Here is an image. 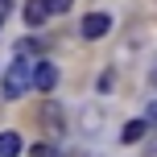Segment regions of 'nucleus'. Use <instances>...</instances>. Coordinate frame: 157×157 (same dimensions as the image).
I'll list each match as a JSON object with an SVG mask.
<instances>
[{
	"instance_id": "nucleus-8",
	"label": "nucleus",
	"mask_w": 157,
	"mask_h": 157,
	"mask_svg": "<svg viewBox=\"0 0 157 157\" xmlns=\"http://www.w3.org/2000/svg\"><path fill=\"white\" fill-rule=\"evenodd\" d=\"M145 120H149V124H157V99H149V108H145Z\"/></svg>"
},
{
	"instance_id": "nucleus-10",
	"label": "nucleus",
	"mask_w": 157,
	"mask_h": 157,
	"mask_svg": "<svg viewBox=\"0 0 157 157\" xmlns=\"http://www.w3.org/2000/svg\"><path fill=\"white\" fill-rule=\"evenodd\" d=\"M145 157H157V136L149 141V149H145Z\"/></svg>"
},
{
	"instance_id": "nucleus-2",
	"label": "nucleus",
	"mask_w": 157,
	"mask_h": 157,
	"mask_svg": "<svg viewBox=\"0 0 157 157\" xmlns=\"http://www.w3.org/2000/svg\"><path fill=\"white\" fill-rule=\"evenodd\" d=\"M33 87L50 95V91L58 87V66H54V62H46V58H37V62H33Z\"/></svg>"
},
{
	"instance_id": "nucleus-9",
	"label": "nucleus",
	"mask_w": 157,
	"mask_h": 157,
	"mask_svg": "<svg viewBox=\"0 0 157 157\" xmlns=\"http://www.w3.org/2000/svg\"><path fill=\"white\" fill-rule=\"evenodd\" d=\"M8 8H13V0H0V21L8 17Z\"/></svg>"
},
{
	"instance_id": "nucleus-1",
	"label": "nucleus",
	"mask_w": 157,
	"mask_h": 157,
	"mask_svg": "<svg viewBox=\"0 0 157 157\" xmlns=\"http://www.w3.org/2000/svg\"><path fill=\"white\" fill-rule=\"evenodd\" d=\"M29 87H33V62H29L25 54H13V66L4 71L0 91H4V99H21Z\"/></svg>"
},
{
	"instance_id": "nucleus-6",
	"label": "nucleus",
	"mask_w": 157,
	"mask_h": 157,
	"mask_svg": "<svg viewBox=\"0 0 157 157\" xmlns=\"http://www.w3.org/2000/svg\"><path fill=\"white\" fill-rule=\"evenodd\" d=\"M46 17H50L46 0H29V4H25V21H29V25H41Z\"/></svg>"
},
{
	"instance_id": "nucleus-4",
	"label": "nucleus",
	"mask_w": 157,
	"mask_h": 157,
	"mask_svg": "<svg viewBox=\"0 0 157 157\" xmlns=\"http://www.w3.org/2000/svg\"><path fill=\"white\" fill-rule=\"evenodd\" d=\"M145 132H149V120H128V124L120 128V141H124V145H136Z\"/></svg>"
},
{
	"instance_id": "nucleus-7",
	"label": "nucleus",
	"mask_w": 157,
	"mask_h": 157,
	"mask_svg": "<svg viewBox=\"0 0 157 157\" xmlns=\"http://www.w3.org/2000/svg\"><path fill=\"white\" fill-rule=\"evenodd\" d=\"M46 8H50V13H66V8H71V0H46Z\"/></svg>"
},
{
	"instance_id": "nucleus-3",
	"label": "nucleus",
	"mask_w": 157,
	"mask_h": 157,
	"mask_svg": "<svg viewBox=\"0 0 157 157\" xmlns=\"http://www.w3.org/2000/svg\"><path fill=\"white\" fill-rule=\"evenodd\" d=\"M108 29H112V17L108 13H91V17H83V25H78V33H83L87 41H99Z\"/></svg>"
},
{
	"instance_id": "nucleus-11",
	"label": "nucleus",
	"mask_w": 157,
	"mask_h": 157,
	"mask_svg": "<svg viewBox=\"0 0 157 157\" xmlns=\"http://www.w3.org/2000/svg\"><path fill=\"white\" fill-rule=\"evenodd\" d=\"M149 87H153V91H157V66H153V71H149Z\"/></svg>"
},
{
	"instance_id": "nucleus-5",
	"label": "nucleus",
	"mask_w": 157,
	"mask_h": 157,
	"mask_svg": "<svg viewBox=\"0 0 157 157\" xmlns=\"http://www.w3.org/2000/svg\"><path fill=\"white\" fill-rule=\"evenodd\" d=\"M21 149H25V141L17 132H0V157H17Z\"/></svg>"
}]
</instances>
